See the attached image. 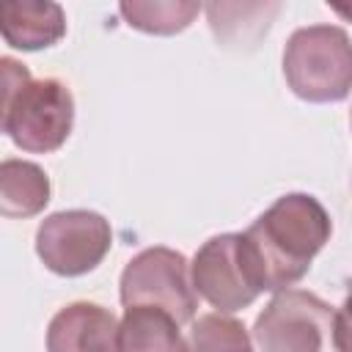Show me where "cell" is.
<instances>
[{
    "label": "cell",
    "instance_id": "6da1fadb",
    "mask_svg": "<svg viewBox=\"0 0 352 352\" xmlns=\"http://www.w3.org/2000/svg\"><path fill=\"white\" fill-rule=\"evenodd\" d=\"M333 223L319 198L308 192H286L242 231L261 292H283L294 286L314 256L330 242Z\"/></svg>",
    "mask_w": 352,
    "mask_h": 352
},
{
    "label": "cell",
    "instance_id": "7a4b0ae2",
    "mask_svg": "<svg viewBox=\"0 0 352 352\" xmlns=\"http://www.w3.org/2000/svg\"><path fill=\"white\" fill-rule=\"evenodd\" d=\"M3 116L0 126L8 140L30 154L58 151L74 126V96L63 80H33L28 66L3 58Z\"/></svg>",
    "mask_w": 352,
    "mask_h": 352
},
{
    "label": "cell",
    "instance_id": "3957f363",
    "mask_svg": "<svg viewBox=\"0 0 352 352\" xmlns=\"http://www.w3.org/2000/svg\"><path fill=\"white\" fill-rule=\"evenodd\" d=\"M283 77L294 96L314 104L341 102L352 91V41L338 25L297 28L283 50Z\"/></svg>",
    "mask_w": 352,
    "mask_h": 352
},
{
    "label": "cell",
    "instance_id": "277c9868",
    "mask_svg": "<svg viewBox=\"0 0 352 352\" xmlns=\"http://www.w3.org/2000/svg\"><path fill=\"white\" fill-rule=\"evenodd\" d=\"M261 352H338L336 308L305 289H283L256 316Z\"/></svg>",
    "mask_w": 352,
    "mask_h": 352
},
{
    "label": "cell",
    "instance_id": "5b68a950",
    "mask_svg": "<svg viewBox=\"0 0 352 352\" xmlns=\"http://www.w3.org/2000/svg\"><path fill=\"white\" fill-rule=\"evenodd\" d=\"M121 302L154 305L168 311L179 324L190 322L198 311V292L192 286V270L184 253L154 245L132 256L121 272Z\"/></svg>",
    "mask_w": 352,
    "mask_h": 352
},
{
    "label": "cell",
    "instance_id": "8992f818",
    "mask_svg": "<svg viewBox=\"0 0 352 352\" xmlns=\"http://www.w3.org/2000/svg\"><path fill=\"white\" fill-rule=\"evenodd\" d=\"M110 220L94 209H63L41 220L36 253L44 267L63 278H77L102 264L110 253Z\"/></svg>",
    "mask_w": 352,
    "mask_h": 352
},
{
    "label": "cell",
    "instance_id": "52a82bcc",
    "mask_svg": "<svg viewBox=\"0 0 352 352\" xmlns=\"http://www.w3.org/2000/svg\"><path fill=\"white\" fill-rule=\"evenodd\" d=\"M192 286L220 314H234L256 302L261 294L248 245L242 234H217L192 256Z\"/></svg>",
    "mask_w": 352,
    "mask_h": 352
},
{
    "label": "cell",
    "instance_id": "ba28073f",
    "mask_svg": "<svg viewBox=\"0 0 352 352\" xmlns=\"http://www.w3.org/2000/svg\"><path fill=\"white\" fill-rule=\"evenodd\" d=\"M47 352H118V319L99 302H69L50 319Z\"/></svg>",
    "mask_w": 352,
    "mask_h": 352
},
{
    "label": "cell",
    "instance_id": "9c48e42d",
    "mask_svg": "<svg viewBox=\"0 0 352 352\" xmlns=\"http://www.w3.org/2000/svg\"><path fill=\"white\" fill-rule=\"evenodd\" d=\"M3 41L22 52L52 47L66 33V14L50 0H11L0 8Z\"/></svg>",
    "mask_w": 352,
    "mask_h": 352
},
{
    "label": "cell",
    "instance_id": "30bf717a",
    "mask_svg": "<svg viewBox=\"0 0 352 352\" xmlns=\"http://www.w3.org/2000/svg\"><path fill=\"white\" fill-rule=\"evenodd\" d=\"M118 352H187V338L168 311L129 305L118 322Z\"/></svg>",
    "mask_w": 352,
    "mask_h": 352
},
{
    "label": "cell",
    "instance_id": "8fae6325",
    "mask_svg": "<svg viewBox=\"0 0 352 352\" xmlns=\"http://www.w3.org/2000/svg\"><path fill=\"white\" fill-rule=\"evenodd\" d=\"M50 176L30 160L0 162V212L6 217H33L50 204Z\"/></svg>",
    "mask_w": 352,
    "mask_h": 352
},
{
    "label": "cell",
    "instance_id": "7c38bea8",
    "mask_svg": "<svg viewBox=\"0 0 352 352\" xmlns=\"http://www.w3.org/2000/svg\"><path fill=\"white\" fill-rule=\"evenodd\" d=\"M121 16L129 28L154 33V36H173L190 28V22L198 16L201 3L195 0H132L118 6Z\"/></svg>",
    "mask_w": 352,
    "mask_h": 352
},
{
    "label": "cell",
    "instance_id": "4fadbf2b",
    "mask_svg": "<svg viewBox=\"0 0 352 352\" xmlns=\"http://www.w3.org/2000/svg\"><path fill=\"white\" fill-rule=\"evenodd\" d=\"M187 352H253L248 327L226 314H204L192 322Z\"/></svg>",
    "mask_w": 352,
    "mask_h": 352
},
{
    "label": "cell",
    "instance_id": "5bb4252c",
    "mask_svg": "<svg viewBox=\"0 0 352 352\" xmlns=\"http://www.w3.org/2000/svg\"><path fill=\"white\" fill-rule=\"evenodd\" d=\"M336 344L338 352H352V292L336 311Z\"/></svg>",
    "mask_w": 352,
    "mask_h": 352
},
{
    "label": "cell",
    "instance_id": "9a60e30c",
    "mask_svg": "<svg viewBox=\"0 0 352 352\" xmlns=\"http://www.w3.org/2000/svg\"><path fill=\"white\" fill-rule=\"evenodd\" d=\"M330 8H333L338 16H344V19L352 22V3H330Z\"/></svg>",
    "mask_w": 352,
    "mask_h": 352
}]
</instances>
